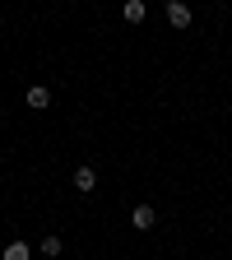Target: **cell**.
I'll use <instances>...</instances> for the list:
<instances>
[{
  "label": "cell",
  "instance_id": "6da1fadb",
  "mask_svg": "<svg viewBox=\"0 0 232 260\" xmlns=\"http://www.w3.org/2000/svg\"><path fill=\"white\" fill-rule=\"evenodd\" d=\"M153 223H158V209L153 205H135V209H130V228H135V233H149Z\"/></svg>",
  "mask_w": 232,
  "mask_h": 260
},
{
  "label": "cell",
  "instance_id": "7a4b0ae2",
  "mask_svg": "<svg viewBox=\"0 0 232 260\" xmlns=\"http://www.w3.org/2000/svg\"><path fill=\"white\" fill-rule=\"evenodd\" d=\"M75 190H79V195H93V190H97V172H93V168H75Z\"/></svg>",
  "mask_w": 232,
  "mask_h": 260
},
{
  "label": "cell",
  "instance_id": "3957f363",
  "mask_svg": "<svg viewBox=\"0 0 232 260\" xmlns=\"http://www.w3.org/2000/svg\"><path fill=\"white\" fill-rule=\"evenodd\" d=\"M168 23H172V28H190V5L172 0V5H168Z\"/></svg>",
  "mask_w": 232,
  "mask_h": 260
},
{
  "label": "cell",
  "instance_id": "277c9868",
  "mask_svg": "<svg viewBox=\"0 0 232 260\" xmlns=\"http://www.w3.org/2000/svg\"><path fill=\"white\" fill-rule=\"evenodd\" d=\"M144 14H149L144 0H125V5H121V19H125V23H144Z\"/></svg>",
  "mask_w": 232,
  "mask_h": 260
},
{
  "label": "cell",
  "instance_id": "5b68a950",
  "mask_svg": "<svg viewBox=\"0 0 232 260\" xmlns=\"http://www.w3.org/2000/svg\"><path fill=\"white\" fill-rule=\"evenodd\" d=\"M28 107H38V112H42V107H51V88L32 84V88H28Z\"/></svg>",
  "mask_w": 232,
  "mask_h": 260
},
{
  "label": "cell",
  "instance_id": "8992f818",
  "mask_svg": "<svg viewBox=\"0 0 232 260\" xmlns=\"http://www.w3.org/2000/svg\"><path fill=\"white\" fill-rule=\"evenodd\" d=\"M28 255H32L28 242H10V246H5V260H28Z\"/></svg>",
  "mask_w": 232,
  "mask_h": 260
},
{
  "label": "cell",
  "instance_id": "52a82bcc",
  "mask_svg": "<svg viewBox=\"0 0 232 260\" xmlns=\"http://www.w3.org/2000/svg\"><path fill=\"white\" fill-rule=\"evenodd\" d=\"M60 251H65L60 237H42V255H60Z\"/></svg>",
  "mask_w": 232,
  "mask_h": 260
}]
</instances>
